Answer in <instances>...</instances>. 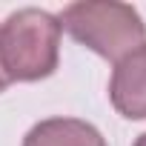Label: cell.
Masks as SVG:
<instances>
[{
	"mask_svg": "<svg viewBox=\"0 0 146 146\" xmlns=\"http://www.w3.org/2000/svg\"><path fill=\"white\" fill-rule=\"evenodd\" d=\"M60 20L46 9H17L0 26V66L9 83H35L54 75L60 60Z\"/></svg>",
	"mask_w": 146,
	"mask_h": 146,
	"instance_id": "6da1fadb",
	"label": "cell"
},
{
	"mask_svg": "<svg viewBox=\"0 0 146 146\" xmlns=\"http://www.w3.org/2000/svg\"><path fill=\"white\" fill-rule=\"evenodd\" d=\"M57 20L72 40L112 63L146 43V23L140 12L120 0H78L69 3Z\"/></svg>",
	"mask_w": 146,
	"mask_h": 146,
	"instance_id": "7a4b0ae2",
	"label": "cell"
},
{
	"mask_svg": "<svg viewBox=\"0 0 146 146\" xmlns=\"http://www.w3.org/2000/svg\"><path fill=\"white\" fill-rule=\"evenodd\" d=\"M109 100L117 115L129 120H146V43L115 63L109 80Z\"/></svg>",
	"mask_w": 146,
	"mask_h": 146,
	"instance_id": "3957f363",
	"label": "cell"
},
{
	"mask_svg": "<svg viewBox=\"0 0 146 146\" xmlns=\"http://www.w3.org/2000/svg\"><path fill=\"white\" fill-rule=\"evenodd\" d=\"M23 146H109L98 126L80 117H46L35 123Z\"/></svg>",
	"mask_w": 146,
	"mask_h": 146,
	"instance_id": "277c9868",
	"label": "cell"
},
{
	"mask_svg": "<svg viewBox=\"0 0 146 146\" xmlns=\"http://www.w3.org/2000/svg\"><path fill=\"white\" fill-rule=\"evenodd\" d=\"M6 86H9V78L3 75V66H0V92H6Z\"/></svg>",
	"mask_w": 146,
	"mask_h": 146,
	"instance_id": "5b68a950",
	"label": "cell"
},
{
	"mask_svg": "<svg viewBox=\"0 0 146 146\" xmlns=\"http://www.w3.org/2000/svg\"><path fill=\"white\" fill-rule=\"evenodd\" d=\"M135 146H146V132H143V135H140V137L135 140Z\"/></svg>",
	"mask_w": 146,
	"mask_h": 146,
	"instance_id": "8992f818",
	"label": "cell"
}]
</instances>
